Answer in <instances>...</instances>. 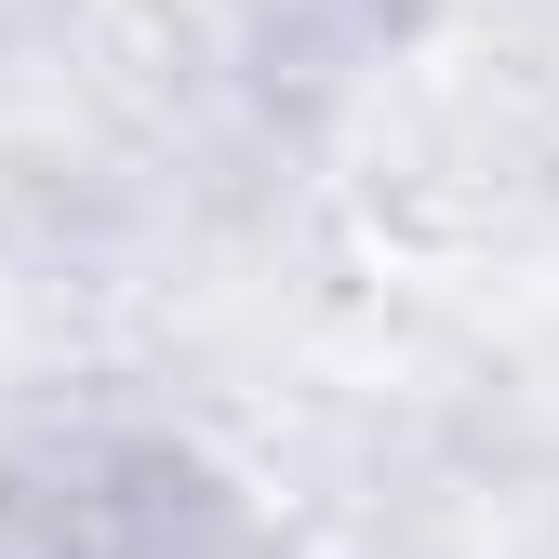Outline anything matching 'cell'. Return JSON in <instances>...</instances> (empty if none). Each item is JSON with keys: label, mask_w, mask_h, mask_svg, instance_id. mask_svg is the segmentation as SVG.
Wrapping results in <instances>:
<instances>
[{"label": "cell", "mask_w": 559, "mask_h": 559, "mask_svg": "<svg viewBox=\"0 0 559 559\" xmlns=\"http://www.w3.org/2000/svg\"><path fill=\"white\" fill-rule=\"evenodd\" d=\"M0 559H307L227 453H200L187 427H40L27 453H0Z\"/></svg>", "instance_id": "6da1fadb"}]
</instances>
